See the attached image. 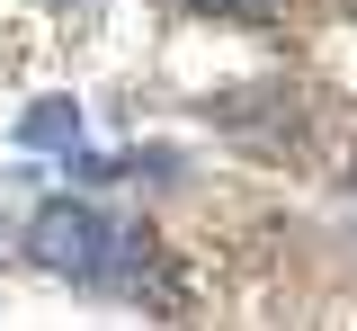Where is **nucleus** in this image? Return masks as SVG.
<instances>
[{
	"instance_id": "obj_1",
	"label": "nucleus",
	"mask_w": 357,
	"mask_h": 331,
	"mask_svg": "<svg viewBox=\"0 0 357 331\" xmlns=\"http://www.w3.org/2000/svg\"><path fill=\"white\" fill-rule=\"evenodd\" d=\"M27 251H36V269H54V278H107V215L81 206V197H54V206H36V224H27Z\"/></svg>"
},
{
	"instance_id": "obj_2",
	"label": "nucleus",
	"mask_w": 357,
	"mask_h": 331,
	"mask_svg": "<svg viewBox=\"0 0 357 331\" xmlns=\"http://www.w3.org/2000/svg\"><path fill=\"white\" fill-rule=\"evenodd\" d=\"M188 9H197V18H241V27H259L277 0H188Z\"/></svg>"
},
{
	"instance_id": "obj_4",
	"label": "nucleus",
	"mask_w": 357,
	"mask_h": 331,
	"mask_svg": "<svg viewBox=\"0 0 357 331\" xmlns=\"http://www.w3.org/2000/svg\"><path fill=\"white\" fill-rule=\"evenodd\" d=\"M349 189H357V152H349Z\"/></svg>"
},
{
	"instance_id": "obj_3",
	"label": "nucleus",
	"mask_w": 357,
	"mask_h": 331,
	"mask_svg": "<svg viewBox=\"0 0 357 331\" xmlns=\"http://www.w3.org/2000/svg\"><path fill=\"white\" fill-rule=\"evenodd\" d=\"M72 135V108H36V117H27V143H63Z\"/></svg>"
}]
</instances>
